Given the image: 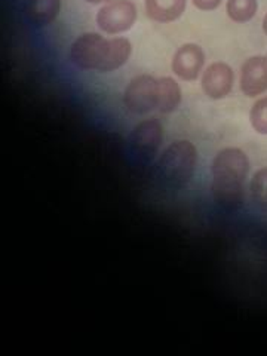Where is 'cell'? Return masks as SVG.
<instances>
[{
    "label": "cell",
    "mask_w": 267,
    "mask_h": 356,
    "mask_svg": "<svg viewBox=\"0 0 267 356\" xmlns=\"http://www.w3.org/2000/svg\"><path fill=\"white\" fill-rule=\"evenodd\" d=\"M205 63V55L196 43H186L178 48L172 58V72L183 81H195Z\"/></svg>",
    "instance_id": "cell-7"
},
{
    "label": "cell",
    "mask_w": 267,
    "mask_h": 356,
    "mask_svg": "<svg viewBox=\"0 0 267 356\" xmlns=\"http://www.w3.org/2000/svg\"><path fill=\"white\" fill-rule=\"evenodd\" d=\"M163 129L159 120L147 119L143 120L132 129L129 136L131 150L138 154L141 159L150 161L161 147Z\"/></svg>",
    "instance_id": "cell-6"
},
{
    "label": "cell",
    "mask_w": 267,
    "mask_h": 356,
    "mask_svg": "<svg viewBox=\"0 0 267 356\" xmlns=\"http://www.w3.org/2000/svg\"><path fill=\"white\" fill-rule=\"evenodd\" d=\"M131 51V42L125 38L104 39L98 33H85L73 42L69 57L81 70L110 73L129 60Z\"/></svg>",
    "instance_id": "cell-2"
},
{
    "label": "cell",
    "mask_w": 267,
    "mask_h": 356,
    "mask_svg": "<svg viewBox=\"0 0 267 356\" xmlns=\"http://www.w3.org/2000/svg\"><path fill=\"white\" fill-rule=\"evenodd\" d=\"M250 120L252 128L263 136H267V97L259 99L251 108Z\"/></svg>",
    "instance_id": "cell-15"
},
{
    "label": "cell",
    "mask_w": 267,
    "mask_h": 356,
    "mask_svg": "<svg viewBox=\"0 0 267 356\" xmlns=\"http://www.w3.org/2000/svg\"><path fill=\"white\" fill-rule=\"evenodd\" d=\"M146 13L150 19L158 22H172L186 10V0H146Z\"/></svg>",
    "instance_id": "cell-11"
},
{
    "label": "cell",
    "mask_w": 267,
    "mask_h": 356,
    "mask_svg": "<svg viewBox=\"0 0 267 356\" xmlns=\"http://www.w3.org/2000/svg\"><path fill=\"white\" fill-rule=\"evenodd\" d=\"M124 103L136 115L149 113L158 107V79L149 74L134 77L125 89Z\"/></svg>",
    "instance_id": "cell-5"
},
{
    "label": "cell",
    "mask_w": 267,
    "mask_h": 356,
    "mask_svg": "<svg viewBox=\"0 0 267 356\" xmlns=\"http://www.w3.org/2000/svg\"><path fill=\"white\" fill-rule=\"evenodd\" d=\"M197 162V150L191 141L170 144L156 165L158 180L171 191H180L193 178Z\"/></svg>",
    "instance_id": "cell-3"
},
{
    "label": "cell",
    "mask_w": 267,
    "mask_h": 356,
    "mask_svg": "<svg viewBox=\"0 0 267 356\" xmlns=\"http://www.w3.org/2000/svg\"><path fill=\"white\" fill-rule=\"evenodd\" d=\"M250 195L255 207L267 211V166L254 174L250 184Z\"/></svg>",
    "instance_id": "cell-14"
},
{
    "label": "cell",
    "mask_w": 267,
    "mask_h": 356,
    "mask_svg": "<svg viewBox=\"0 0 267 356\" xmlns=\"http://www.w3.org/2000/svg\"><path fill=\"white\" fill-rule=\"evenodd\" d=\"M137 19V6L132 0H108L97 13V26L107 35L128 31Z\"/></svg>",
    "instance_id": "cell-4"
},
{
    "label": "cell",
    "mask_w": 267,
    "mask_h": 356,
    "mask_svg": "<svg viewBox=\"0 0 267 356\" xmlns=\"http://www.w3.org/2000/svg\"><path fill=\"white\" fill-rule=\"evenodd\" d=\"M61 0H24L22 14L35 27L49 26L58 17Z\"/></svg>",
    "instance_id": "cell-10"
},
{
    "label": "cell",
    "mask_w": 267,
    "mask_h": 356,
    "mask_svg": "<svg viewBox=\"0 0 267 356\" xmlns=\"http://www.w3.org/2000/svg\"><path fill=\"white\" fill-rule=\"evenodd\" d=\"M85 2H88V3H92V5H98V3L108 2V0H85Z\"/></svg>",
    "instance_id": "cell-17"
},
{
    "label": "cell",
    "mask_w": 267,
    "mask_h": 356,
    "mask_svg": "<svg viewBox=\"0 0 267 356\" xmlns=\"http://www.w3.org/2000/svg\"><path fill=\"white\" fill-rule=\"evenodd\" d=\"M248 171V156L241 149L229 147L218 152L211 165V193L218 207L226 211H236L242 207Z\"/></svg>",
    "instance_id": "cell-1"
},
{
    "label": "cell",
    "mask_w": 267,
    "mask_h": 356,
    "mask_svg": "<svg viewBox=\"0 0 267 356\" xmlns=\"http://www.w3.org/2000/svg\"><path fill=\"white\" fill-rule=\"evenodd\" d=\"M263 30H264V33L267 35V14H266V17L263 19Z\"/></svg>",
    "instance_id": "cell-18"
},
{
    "label": "cell",
    "mask_w": 267,
    "mask_h": 356,
    "mask_svg": "<svg viewBox=\"0 0 267 356\" xmlns=\"http://www.w3.org/2000/svg\"><path fill=\"white\" fill-rule=\"evenodd\" d=\"M241 89L247 97H259L267 91V57L255 55L243 63Z\"/></svg>",
    "instance_id": "cell-8"
},
{
    "label": "cell",
    "mask_w": 267,
    "mask_h": 356,
    "mask_svg": "<svg viewBox=\"0 0 267 356\" xmlns=\"http://www.w3.org/2000/svg\"><path fill=\"white\" fill-rule=\"evenodd\" d=\"M204 92L213 99H221L230 94L233 86V70L226 63L211 64L202 76Z\"/></svg>",
    "instance_id": "cell-9"
},
{
    "label": "cell",
    "mask_w": 267,
    "mask_h": 356,
    "mask_svg": "<svg viewBox=\"0 0 267 356\" xmlns=\"http://www.w3.org/2000/svg\"><path fill=\"white\" fill-rule=\"evenodd\" d=\"M181 103V89L172 77L158 79V108L162 113H171Z\"/></svg>",
    "instance_id": "cell-12"
},
{
    "label": "cell",
    "mask_w": 267,
    "mask_h": 356,
    "mask_svg": "<svg viewBox=\"0 0 267 356\" xmlns=\"http://www.w3.org/2000/svg\"><path fill=\"white\" fill-rule=\"evenodd\" d=\"M257 0H227L226 13L235 22H248L257 14Z\"/></svg>",
    "instance_id": "cell-13"
},
{
    "label": "cell",
    "mask_w": 267,
    "mask_h": 356,
    "mask_svg": "<svg viewBox=\"0 0 267 356\" xmlns=\"http://www.w3.org/2000/svg\"><path fill=\"white\" fill-rule=\"evenodd\" d=\"M192 2L200 10H214L222 3V0H192Z\"/></svg>",
    "instance_id": "cell-16"
}]
</instances>
